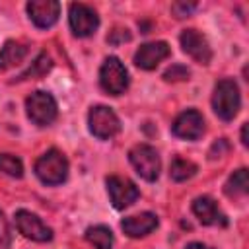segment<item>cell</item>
<instances>
[{"mask_svg":"<svg viewBox=\"0 0 249 249\" xmlns=\"http://www.w3.org/2000/svg\"><path fill=\"white\" fill-rule=\"evenodd\" d=\"M35 175L45 185H60V183H64L66 177H68V160H66V156L62 152L54 150V148L45 152L35 161Z\"/></svg>","mask_w":249,"mask_h":249,"instance_id":"obj_1","label":"cell"},{"mask_svg":"<svg viewBox=\"0 0 249 249\" xmlns=\"http://www.w3.org/2000/svg\"><path fill=\"white\" fill-rule=\"evenodd\" d=\"M239 105H241V97H239V88L233 80L226 78V80H220L214 88V93H212V107H214V113L222 119V121H231L237 111H239Z\"/></svg>","mask_w":249,"mask_h":249,"instance_id":"obj_2","label":"cell"},{"mask_svg":"<svg viewBox=\"0 0 249 249\" xmlns=\"http://www.w3.org/2000/svg\"><path fill=\"white\" fill-rule=\"evenodd\" d=\"M99 84L109 95H121L128 88V72L117 56L103 60L99 68Z\"/></svg>","mask_w":249,"mask_h":249,"instance_id":"obj_3","label":"cell"},{"mask_svg":"<svg viewBox=\"0 0 249 249\" xmlns=\"http://www.w3.org/2000/svg\"><path fill=\"white\" fill-rule=\"evenodd\" d=\"M88 124H89V132L99 140H109L121 130L119 117L111 107H105V105H95L89 109Z\"/></svg>","mask_w":249,"mask_h":249,"instance_id":"obj_4","label":"cell"},{"mask_svg":"<svg viewBox=\"0 0 249 249\" xmlns=\"http://www.w3.org/2000/svg\"><path fill=\"white\" fill-rule=\"evenodd\" d=\"M25 109H27V117L39 124V126H47L56 119V101L49 91H33L27 99H25Z\"/></svg>","mask_w":249,"mask_h":249,"instance_id":"obj_5","label":"cell"},{"mask_svg":"<svg viewBox=\"0 0 249 249\" xmlns=\"http://www.w3.org/2000/svg\"><path fill=\"white\" fill-rule=\"evenodd\" d=\"M128 160L142 179H146V181L158 179L161 163H160V156H158L156 148H152L150 144H136L128 152Z\"/></svg>","mask_w":249,"mask_h":249,"instance_id":"obj_6","label":"cell"},{"mask_svg":"<svg viewBox=\"0 0 249 249\" xmlns=\"http://www.w3.org/2000/svg\"><path fill=\"white\" fill-rule=\"evenodd\" d=\"M68 21L76 37H89L99 27V18L95 10L89 8L88 4H78V2L70 4L68 8Z\"/></svg>","mask_w":249,"mask_h":249,"instance_id":"obj_7","label":"cell"},{"mask_svg":"<svg viewBox=\"0 0 249 249\" xmlns=\"http://www.w3.org/2000/svg\"><path fill=\"white\" fill-rule=\"evenodd\" d=\"M105 185H107L109 198H111V202H113V206H115L117 210L128 208V206L140 196L138 187H136L130 179H126V177L111 175V177H107Z\"/></svg>","mask_w":249,"mask_h":249,"instance_id":"obj_8","label":"cell"},{"mask_svg":"<svg viewBox=\"0 0 249 249\" xmlns=\"http://www.w3.org/2000/svg\"><path fill=\"white\" fill-rule=\"evenodd\" d=\"M16 226H18V231L31 241L45 243V241L53 239V230L47 224H43V220L37 214L29 212V210L16 212Z\"/></svg>","mask_w":249,"mask_h":249,"instance_id":"obj_9","label":"cell"},{"mask_svg":"<svg viewBox=\"0 0 249 249\" xmlns=\"http://www.w3.org/2000/svg\"><path fill=\"white\" fill-rule=\"evenodd\" d=\"M171 132L177 136V138H183V140H196L202 136L204 132V119L198 111L195 109H189V111H183L171 124Z\"/></svg>","mask_w":249,"mask_h":249,"instance_id":"obj_10","label":"cell"},{"mask_svg":"<svg viewBox=\"0 0 249 249\" xmlns=\"http://www.w3.org/2000/svg\"><path fill=\"white\" fill-rule=\"evenodd\" d=\"M179 41H181L183 51H185L191 58H195V60L200 62V64H208V62H210V58H212V49H210L206 37H204L200 31H196V29H185V31L181 33Z\"/></svg>","mask_w":249,"mask_h":249,"instance_id":"obj_11","label":"cell"},{"mask_svg":"<svg viewBox=\"0 0 249 249\" xmlns=\"http://www.w3.org/2000/svg\"><path fill=\"white\" fill-rule=\"evenodd\" d=\"M27 14L37 27L47 29L56 23L60 16V4L56 0H31L27 2Z\"/></svg>","mask_w":249,"mask_h":249,"instance_id":"obj_12","label":"cell"},{"mask_svg":"<svg viewBox=\"0 0 249 249\" xmlns=\"http://www.w3.org/2000/svg\"><path fill=\"white\" fill-rule=\"evenodd\" d=\"M171 53L169 45L165 41H152L142 45L136 53H134V64L142 70H154L163 58H167Z\"/></svg>","mask_w":249,"mask_h":249,"instance_id":"obj_13","label":"cell"},{"mask_svg":"<svg viewBox=\"0 0 249 249\" xmlns=\"http://www.w3.org/2000/svg\"><path fill=\"white\" fill-rule=\"evenodd\" d=\"M193 212L204 226H226V216L210 196H198L193 200Z\"/></svg>","mask_w":249,"mask_h":249,"instance_id":"obj_14","label":"cell"},{"mask_svg":"<svg viewBox=\"0 0 249 249\" xmlns=\"http://www.w3.org/2000/svg\"><path fill=\"white\" fill-rule=\"evenodd\" d=\"M121 228L128 237H142L158 228V216L152 212H140L136 216L124 218L121 222Z\"/></svg>","mask_w":249,"mask_h":249,"instance_id":"obj_15","label":"cell"},{"mask_svg":"<svg viewBox=\"0 0 249 249\" xmlns=\"http://www.w3.org/2000/svg\"><path fill=\"white\" fill-rule=\"evenodd\" d=\"M27 54V47L19 41H6L0 49V70H8L23 60Z\"/></svg>","mask_w":249,"mask_h":249,"instance_id":"obj_16","label":"cell"},{"mask_svg":"<svg viewBox=\"0 0 249 249\" xmlns=\"http://www.w3.org/2000/svg\"><path fill=\"white\" fill-rule=\"evenodd\" d=\"M224 191H226V195H228V196H243V195H247V191H249V177H247V169H245V167H241V169L233 171V173L230 175V179L226 181Z\"/></svg>","mask_w":249,"mask_h":249,"instance_id":"obj_17","label":"cell"},{"mask_svg":"<svg viewBox=\"0 0 249 249\" xmlns=\"http://www.w3.org/2000/svg\"><path fill=\"white\" fill-rule=\"evenodd\" d=\"M86 239L95 249H113V231L107 226H89L86 230Z\"/></svg>","mask_w":249,"mask_h":249,"instance_id":"obj_18","label":"cell"},{"mask_svg":"<svg viewBox=\"0 0 249 249\" xmlns=\"http://www.w3.org/2000/svg\"><path fill=\"white\" fill-rule=\"evenodd\" d=\"M51 66H53L51 56L45 54V53H41V54L31 62V66H29L25 72H21V74L18 76V80H33V78H41V76H45V74L51 70Z\"/></svg>","mask_w":249,"mask_h":249,"instance_id":"obj_19","label":"cell"},{"mask_svg":"<svg viewBox=\"0 0 249 249\" xmlns=\"http://www.w3.org/2000/svg\"><path fill=\"white\" fill-rule=\"evenodd\" d=\"M195 173H196V165L189 160H183V158H175L169 165V175L173 181H187Z\"/></svg>","mask_w":249,"mask_h":249,"instance_id":"obj_20","label":"cell"},{"mask_svg":"<svg viewBox=\"0 0 249 249\" xmlns=\"http://www.w3.org/2000/svg\"><path fill=\"white\" fill-rule=\"evenodd\" d=\"M0 171L10 177H21L23 175L21 160L12 154H0Z\"/></svg>","mask_w":249,"mask_h":249,"instance_id":"obj_21","label":"cell"},{"mask_svg":"<svg viewBox=\"0 0 249 249\" xmlns=\"http://www.w3.org/2000/svg\"><path fill=\"white\" fill-rule=\"evenodd\" d=\"M189 74H191V72H189L183 64H173V66H169V68L163 72V78H165L167 82H181V80H187Z\"/></svg>","mask_w":249,"mask_h":249,"instance_id":"obj_22","label":"cell"},{"mask_svg":"<svg viewBox=\"0 0 249 249\" xmlns=\"http://www.w3.org/2000/svg\"><path fill=\"white\" fill-rule=\"evenodd\" d=\"M10 243H12L10 226H8V220H6L4 212L0 210V249H10Z\"/></svg>","mask_w":249,"mask_h":249,"instance_id":"obj_23","label":"cell"},{"mask_svg":"<svg viewBox=\"0 0 249 249\" xmlns=\"http://www.w3.org/2000/svg\"><path fill=\"white\" fill-rule=\"evenodd\" d=\"M196 8V4H187V2H175L171 6V12L177 16V18H185L187 14H191L193 10Z\"/></svg>","mask_w":249,"mask_h":249,"instance_id":"obj_24","label":"cell"},{"mask_svg":"<svg viewBox=\"0 0 249 249\" xmlns=\"http://www.w3.org/2000/svg\"><path fill=\"white\" fill-rule=\"evenodd\" d=\"M241 144H243V146L249 144V140H247V123L241 126Z\"/></svg>","mask_w":249,"mask_h":249,"instance_id":"obj_25","label":"cell"},{"mask_svg":"<svg viewBox=\"0 0 249 249\" xmlns=\"http://www.w3.org/2000/svg\"><path fill=\"white\" fill-rule=\"evenodd\" d=\"M185 249H210V247H206V245H202V243H189Z\"/></svg>","mask_w":249,"mask_h":249,"instance_id":"obj_26","label":"cell"}]
</instances>
